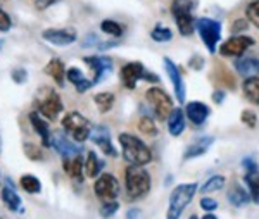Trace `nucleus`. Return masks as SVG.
<instances>
[{"mask_svg": "<svg viewBox=\"0 0 259 219\" xmlns=\"http://www.w3.org/2000/svg\"><path fill=\"white\" fill-rule=\"evenodd\" d=\"M11 76H12V79H14V83L23 85V83L28 79V73H26V69H14L11 73Z\"/></svg>", "mask_w": 259, "mask_h": 219, "instance_id": "nucleus-42", "label": "nucleus"}, {"mask_svg": "<svg viewBox=\"0 0 259 219\" xmlns=\"http://www.w3.org/2000/svg\"><path fill=\"white\" fill-rule=\"evenodd\" d=\"M124 187H126L130 199H140L145 193H149L150 187V174L144 169V166H128L124 171Z\"/></svg>", "mask_w": 259, "mask_h": 219, "instance_id": "nucleus-2", "label": "nucleus"}, {"mask_svg": "<svg viewBox=\"0 0 259 219\" xmlns=\"http://www.w3.org/2000/svg\"><path fill=\"white\" fill-rule=\"evenodd\" d=\"M62 102H61V97L56 94V92H49V95L45 97L44 100H40L38 104V112L47 119L54 121L57 116L62 112Z\"/></svg>", "mask_w": 259, "mask_h": 219, "instance_id": "nucleus-16", "label": "nucleus"}, {"mask_svg": "<svg viewBox=\"0 0 259 219\" xmlns=\"http://www.w3.org/2000/svg\"><path fill=\"white\" fill-rule=\"evenodd\" d=\"M144 74H145V67L142 62H128L121 67V73H119V78H121V83L128 88V90H133L137 86V83L140 79H144Z\"/></svg>", "mask_w": 259, "mask_h": 219, "instance_id": "nucleus-12", "label": "nucleus"}, {"mask_svg": "<svg viewBox=\"0 0 259 219\" xmlns=\"http://www.w3.org/2000/svg\"><path fill=\"white\" fill-rule=\"evenodd\" d=\"M225 183H227V180H225L223 174H214V176H211L209 180H206V183L202 185L200 192H202V193L218 192V190H221V188L225 187Z\"/></svg>", "mask_w": 259, "mask_h": 219, "instance_id": "nucleus-32", "label": "nucleus"}, {"mask_svg": "<svg viewBox=\"0 0 259 219\" xmlns=\"http://www.w3.org/2000/svg\"><path fill=\"white\" fill-rule=\"evenodd\" d=\"M140 216V210L139 209H130L126 214V219H137Z\"/></svg>", "mask_w": 259, "mask_h": 219, "instance_id": "nucleus-48", "label": "nucleus"}, {"mask_svg": "<svg viewBox=\"0 0 259 219\" xmlns=\"http://www.w3.org/2000/svg\"><path fill=\"white\" fill-rule=\"evenodd\" d=\"M197 193V183H183L178 185L169 195V204H168V214L166 219H180L185 210L187 205L190 204L192 199Z\"/></svg>", "mask_w": 259, "mask_h": 219, "instance_id": "nucleus-3", "label": "nucleus"}, {"mask_svg": "<svg viewBox=\"0 0 259 219\" xmlns=\"http://www.w3.org/2000/svg\"><path fill=\"white\" fill-rule=\"evenodd\" d=\"M0 150H2V145H0Z\"/></svg>", "mask_w": 259, "mask_h": 219, "instance_id": "nucleus-51", "label": "nucleus"}, {"mask_svg": "<svg viewBox=\"0 0 259 219\" xmlns=\"http://www.w3.org/2000/svg\"><path fill=\"white\" fill-rule=\"evenodd\" d=\"M66 78H68L69 83H73L78 92H87L89 88L94 86V81L87 79L85 74H83L78 67H69V69L66 71Z\"/></svg>", "mask_w": 259, "mask_h": 219, "instance_id": "nucleus-23", "label": "nucleus"}, {"mask_svg": "<svg viewBox=\"0 0 259 219\" xmlns=\"http://www.w3.org/2000/svg\"><path fill=\"white\" fill-rule=\"evenodd\" d=\"M41 36L56 47H68L78 38L76 31L73 28H49L41 33Z\"/></svg>", "mask_w": 259, "mask_h": 219, "instance_id": "nucleus-10", "label": "nucleus"}, {"mask_svg": "<svg viewBox=\"0 0 259 219\" xmlns=\"http://www.w3.org/2000/svg\"><path fill=\"white\" fill-rule=\"evenodd\" d=\"M214 143V138L212 137H200L197 138L195 142H192L189 147H187L185 154H183V159L189 161V159H195V157H200L207 152V149Z\"/></svg>", "mask_w": 259, "mask_h": 219, "instance_id": "nucleus-18", "label": "nucleus"}, {"mask_svg": "<svg viewBox=\"0 0 259 219\" xmlns=\"http://www.w3.org/2000/svg\"><path fill=\"white\" fill-rule=\"evenodd\" d=\"M30 121H31V124H33V129H35V132L40 135L44 147H50V128H49V124L45 123L44 119H41L40 112H31V114H30Z\"/></svg>", "mask_w": 259, "mask_h": 219, "instance_id": "nucleus-24", "label": "nucleus"}, {"mask_svg": "<svg viewBox=\"0 0 259 219\" xmlns=\"http://www.w3.org/2000/svg\"><path fill=\"white\" fill-rule=\"evenodd\" d=\"M24 154H26V157H30L31 161H41V159H44V152H41L36 145H33V143H26V145H24Z\"/></svg>", "mask_w": 259, "mask_h": 219, "instance_id": "nucleus-37", "label": "nucleus"}, {"mask_svg": "<svg viewBox=\"0 0 259 219\" xmlns=\"http://www.w3.org/2000/svg\"><path fill=\"white\" fill-rule=\"evenodd\" d=\"M242 164H244V169H245V171L256 169V161H254L252 157H245L244 161H242Z\"/></svg>", "mask_w": 259, "mask_h": 219, "instance_id": "nucleus-45", "label": "nucleus"}, {"mask_svg": "<svg viewBox=\"0 0 259 219\" xmlns=\"http://www.w3.org/2000/svg\"><path fill=\"white\" fill-rule=\"evenodd\" d=\"M99 43H100L99 36L97 35H92V33H90V35L87 36L85 40H83L81 45H83V47H94V45H95V47H99Z\"/></svg>", "mask_w": 259, "mask_h": 219, "instance_id": "nucleus-43", "label": "nucleus"}, {"mask_svg": "<svg viewBox=\"0 0 259 219\" xmlns=\"http://www.w3.org/2000/svg\"><path fill=\"white\" fill-rule=\"evenodd\" d=\"M168 132L171 137H180L185 132V112L180 107L173 109L171 114L168 116Z\"/></svg>", "mask_w": 259, "mask_h": 219, "instance_id": "nucleus-22", "label": "nucleus"}, {"mask_svg": "<svg viewBox=\"0 0 259 219\" xmlns=\"http://www.w3.org/2000/svg\"><path fill=\"white\" fill-rule=\"evenodd\" d=\"M11 26H12V21L9 18V14L0 7V31H9Z\"/></svg>", "mask_w": 259, "mask_h": 219, "instance_id": "nucleus-40", "label": "nucleus"}, {"mask_svg": "<svg viewBox=\"0 0 259 219\" xmlns=\"http://www.w3.org/2000/svg\"><path fill=\"white\" fill-rule=\"evenodd\" d=\"M85 64L90 66L92 73H94V85L102 79L104 74H109L111 69H112V59L111 57H106V56H92V57H85Z\"/></svg>", "mask_w": 259, "mask_h": 219, "instance_id": "nucleus-15", "label": "nucleus"}, {"mask_svg": "<svg viewBox=\"0 0 259 219\" xmlns=\"http://www.w3.org/2000/svg\"><path fill=\"white\" fill-rule=\"evenodd\" d=\"M245 16L250 24H254L256 28H259V0H252L245 9Z\"/></svg>", "mask_w": 259, "mask_h": 219, "instance_id": "nucleus-36", "label": "nucleus"}, {"mask_svg": "<svg viewBox=\"0 0 259 219\" xmlns=\"http://www.w3.org/2000/svg\"><path fill=\"white\" fill-rule=\"evenodd\" d=\"M50 147H54L56 152L59 154L62 159L73 157V155L80 154V147L74 145V143H71L68 140V137H66L62 132H54L52 135H50Z\"/></svg>", "mask_w": 259, "mask_h": 219, "instance_id": "nucleus-13", "label": "nucleus"}, {"mask_svg": "<svg viewBox=\"0 0 259 219\" xmlns=\"http://www.w3.org/2000/svg\"><path fill=\"white\" fill-rule=\"evenodd\" d=\"M150 38L154 41H157V43H166V41H169L173 38V31H171L169 28L157 24V26H154V29L150 31Z\"/></svg>", "mask_w": 259, "mask_h": 219, "instance_id": "nucleus-33", "label": "nucleus"}, {"mask_svg": "<svg viewBox=\"0 0 259 219\" xmlns=\"http://www.w3.org/2000/svg\"><path fill=\"white\" fill-rule=\"evenodd\" d=\"M62 167L68 172L73 180L76 181H83V169H85V162H83L81 155H73V157H66L64 162H62Z\"/></svg>", "mask_w": 259, "mask_h": 219, "instance_id": "nucleus-20", "label": "nucleus"}, {"mask_svg": "<svg viewBox=\"0 0 259 219\" xmlns=\"http://www.w3.org/2000/svg\"><path fill=\"white\" fill-rule=\"evenodd\" d=\"M245 183H247V187H249L250 199L259 204V169L257 167L252 171H247V174H245Z\"/></svg>", "mask_w": 259, "mask_h": 219, "instance_id": "nucleus-29", "label": "nucleus"}, {"mask_svg": "<svg viewBox=\"0 0 259 219\" xmlns=\"http://www.w3.org/2000/svg\"><path fill=\"white\" fill-rule=\"evenodd\" d=\"M227 199L233 207H244L250 202V193L245 188H242L239 183H233L227 193Z\"/></svg>", "mask_w": 259, "mask_h": 219, "instance_id": "nucleus-21", "label": "nucleus"}, {"mask_svg": "<svg viewBox=\"0 0 259 219\" xmlns=\"http://www.w3.org/2000/svg\"><path fill=\"white\" fill-rule=\"evenodd\" d=\"M223 97H225V94H223V92H214V94H212V100H214V102L216 104H221V102H223Z\"/></svg>", "mask_w": 259, "mask_h": 219, "instance_id": "nucleus-47", "label": "nucleus"}, {"mask_svg": "<svg viewBox=\"0 0 259 219\" xmlns=\"http://www.w3.org/2000/svg\"><path fill=\"white\" fill-rule=\"evenodd\" d=\"M235 69H237V73L242 74L244 78L259 76V59H256V57H237Z\"/></svg>", "mask_w": 259, "mask_h": 219, "instance_id": "nucleus-19", "label": "nucleus"}, {"mask_svg": "<svg viewBox=\"0 0 259 219\" xmlns=\"http://www.w3.org/2000/svg\"><path fill=\"white\" fill-rule=\"evenodd\" d=\"M45 73H47L49 76H52L54 81H56L59 86H64L66 67H64V64H62V61H59V59H52V61L45 66Z\"/></svg>", "mask_w": 259, "mask_h": 219, "instance_id": "nucleus-25", "label": "nucleus"}, {"mask_svg": "<svg viewBox=\"0 0 259 219\" xmlns=\"http://www.w3.org/2000/svg\"><path fill=\"white\" fill-rule=\"evenodd\" d=\"M195 29H197L200 40L209 50V54H214L218 50V43L221 41V23L211 18H199L195 19Z\"/></svg>", "mask_w": 259, "mask_h": 219, "instance_id": "nucleus-6", "label": "nucleus"}, {"mask_svg": "<svg viewBox=\"0 0 259 219\" xmlns=\"http://www.w3.org/2000/svg\"><path fill=\"white\" fill-rule=\"evenodd\" d=\"M100 29H102L104 33H107V35L111 36H121L124 31V28L121 26L119 23H116V21L112 19H104L102 23H100Z\"/></svg>", "mask_w": 259, "mask_h": 219, "instance_id": "nucleus-34", "label": "nucleus"}, {"mask_svg": "<svg viewBox=\"0 0 259 219\" xmlns=\"http://www.w3.org/2000/svg\"><path fill=\"white\" fill-rule=\"evenodd\" d=\"M139 129L144 135H149V137H154V135H157V126L156 123L152 121V117H149V116H144V117H140V121H139Z\"/></svg>", "mask_w": 259, "mask_h": 219, "instance_id": "nucleus-35", "label": "nucleus"}, {"mask_svg": "<svg viewBox=\"0 0 259 219\" xmlns=\"http://www.w3.org/2000/svg\"><path fill=\"white\" fill-rule=\"evenodd\" d=\"M147 102L150 104V107L154 109V112H156V116L159 117V119H168V116L171 114V111H173V100L169 99V95L166 94L162 88L159 86H152L147 90Z\"/></svg>", "mask_w": 259, "mask_h": 219, "instance_id": "nucleus-7", "label": "nucleus"}, {"mask_svg": "<svg viewBox=\"0 0 259 219\" xmlns=\"http://www.w3.org/2000/svg\"><path fill=\"white\" fill-rule=\"evenodd\" d=\"M194 6L195 4L192 0H173L171 2V14H173V19L182 36H190L195 29Z\"/></svg>", "mask_w": 259, "mask_h": 219, "instance_id": "nucleus-4", "label": "nucleus"}, {"mask_svg": "<svg viewBox=\"0 0 259 219\" xmlns=\"http://www.w3.org/2000/svg\"><path fill=\"white\" fill-rule=\"evenodd\" d=\"M94 188L97 197L104 202H112L119 195V181L116 180L114 174H109V172L100 174L95 181Z\"/></svg>", "mask_w": 259, "mask_h": 219, "instance_id": "nucleus-9", "label": "nucleus"}, {"mask_svg": "<svg viewBox=\"0 0 259 219\" xmlns=\"http://www.w3.org/2000/svg\"><path fill=\"white\" fill-rule=\"evenodd\" d=\"M209 114H211L209 105L204 104V102H197V100L189 102L185 107V116L189 117V121L194 126H202L206 123L207 117H209Z\"/></svg>", "mask_w": 259, "mask_h": 219, "instance_id": "nucleus-17", "label": "nucleus"}, {"mask_svg": "<svg viewBox=\"0 0 259 219\" xmlns=\"http://www.w3.org/2000/svg\"><path fill=\"white\" fill-rule=\"evenodd\" d=\"M242 90H244V95L247 97L250 102L259 105V78L257 76L245 78L244 85H242Z\"/></svg>", "mask_w": 259, "mask_h": 219, "instance_id": "nucleus-26", "label": "nucleus"}, {"mask_svg": "<svg viewBox=\"0 0 259 219\" xmlns=\"http://www.w3.org/2000/svg\"><path fill=\"white\" fill-rule=\"evenodd\" d=\"M164 69H166V74L168 78L171 79V85H173V90H175V95H177V100L180 104L185 102V97H187V88H185V83H183V76L180 73V69L177 67L173 61L169 57H164Z\"/></svg>", "mask_w": 259, "mask_h": 219, "instance_id": "nucleus-11", "label": "nucleus"}, {"mask_svg": "<svg viewBox=\"0 0 259 219\" xmlns=\"http://www.w3.org/2000/svg\"><path fill=\"white\" fill-rule=\"evenodd\" d=\"M90 138H92V142H94L95 145H97L106 155H109V157H116V155H118V152H116V149H114V145H112V142H111L109 129H107L106 126H100V124L94 126Z\"/></svg>", "mask_w": 259, "mask_h": 219, "instance_id": "nucleus-14", "label": "nucleus"}, {"mask_svg": "<svg viewBox=\"0 0 259 219\" xmlns=\"http://www.w3.org/2000/svg\"><path fill=\"white\" fill-rule=\"evenodd\" d=\"M0 49H2V43H0Z\"/></svg>", "mask_w": 259, "mask_h": 219, "instance_id": "nucleus-50", "label": "nucleus"}, {"mask_svg": "<svg viewBox=\"0 0 259 219\" xmlns=\"http://www.w3.org/2000/svg\"><path fill=\"white\" fill-rule=\"evenodd\" d=\"M240 121L244 124H247L249 128H256L257 126V116H256V112H252V111H242V114H240Z\"/></svg>", "mask_w": 259, "mask_h": 219, "instance_id": "nucleus-39", "label": "nucleus"}, {"mask_svg": "<svg viewBox=\"0 0 259 219\" xmlns=\"http://www.w3.org/2000/svg\"><path fill=\"white\" fill-rule=\"evenodd\" d=\"M200 207L204 210H207V212H212V210L218 209V202L214 199H209V197H202V199H200Z\"/></svg>", "mask_w": 259, "mask_h": 219, "instance_id": "nucleus-41", "label": "nucleus"}, {"mask_svg": "<svg viewBox=\"0 0 259 219\" xmlns=\"http://www.w3.org/2000/svg\"><path fill=\"white\" fill-rule=\"evenodd\" d=\"M118 140L121 149H123L124 161H128L133 166H145V164L152 161V152L140 138L133 137L130 133H121Z\"/></svg>", "mask_w": 259, "mask_h": 219, "instance_id": "nucleus-1", "label": "nucleus"}, {"mask_svg": "<svg viewBox=\"0 0 259 219\" xmlns=\"http://www.w3.org/2000/svg\"><path fill=\"white\" fill-rule=\"evenodd\" d=\"M247 29V21H245V19H240V21H237V23H235V28H233V29H235V31H240V29Z\"/></svg>", "mask_w": 259, "mask_h": 219, "instance_id": "nucleus-46", "label": "nucleus"}, {"mask_svg": "<svg viewBox=\"0 0 259 219\" xmlns=\"http://www.w3.org/2000/svg\"><path fill=\"white\" fill-rule=\"evenodd\" d=\"M118 207H119V204L118 202H104V205H102V209H100V216L102 217H112L116 212H118Z\"/></svg>", "mask_w": 259, "mask_h": 219, "instance_id": "nucleus-38", "label": "nucleus"}, {"mask_svg": "<svg viewBox=\"0 0 259 219\" xmlns=\"http://www.w3.org/2000/svg\"><path fill=\"white\" fill-rule=\"evenodd\" d=\"M0 219H2V217H0Z\"/></svg>", "mask_w": 259, "mask_h": 219, "instance_id": "nucleus-52", "label": "nucleus"}, {"mask_svg": "<svg viewBox=\"0 0 259 219\" xmlns=\"http://www.w3.org/2000/svg\"><path fill=\"white\" fill-rule=\"evenodd\" d=\"M19 185L21 188H23L26 193H31V195H35V193H40L41 190V183L40 180L36 178V176L33 174H23L19 180Z\"/></svg>", "mask_w": 259, "mask_h": 219, "instance_id": "nucleus-31", "label": "nucleus"}, {"mask_svg": "<svg viewBox=\"0 0 259 219\" xmlns=\"http://www.w3.org/2000/svg\"><path fill=\"white\" fill-rule=\"evenodd\" d=\"M202 219H218L216 216H212V214H206V216H204Z\"/></svg>", "mask_w": 259, "mask_h": 219, "instance_id": "nucleus-49", "label": "nucleus"}, {"mask_svg": "<svg viewBox=\"0 0 259 219\" xmlns=\"http://www.w3.org/2000/svg\"><path fill=\"white\" fill-rule=\"evenodd\" d=\"M254 45V38L245 35H235L230 36L228 40H225L220 45V56L223 57H242L245 54V50L250 49Z\"/></svg>", "mask_w": 259, "mask_h": 219, "instance_id": "nucleus-8", "label": "nucleus"}, {"mask_svg": "<svg viewBox=\"0 0 259 219\" xmlns=\"http://www.w3.org/2000/svg\"><path fill=\"white\" fill-rule=\"evenodd\" d=\"M2 200H4V204L7 205L11 210H19V207H21V199H19V195L16 193V190L12 188V183H9L7 187H4L2 188Z\"/></svg>", "mask_w": 259, "mask_h": 219, "instance_id": "nucleus-27", "label": "nucleus"}, {"mask_svg": "<svg viewBox=\"0 0 259 219\" xmlns=\"http://www.w3.org/2000/svg\"><path fill=\"white\" fill-rule=\"evenodd\" d=\"M94 102L99 107V111L102 114H106V112H109L112 109V105H114V95L111 92H100V94L94 97Z\"/></svg>", "mask_w": 259, "mask_h": 219, "instance_id": "nucleus-30", "label": "nucleus"}, {"mask_svg": "<svg viewBox=\"0 0 259 219\" xmlns=\"http://www.w3.org/2000/svg\"><path fill=\"white\" fill-rule=\"evenodd\" d=\"M56 2H59V0H35V7L38 11H45L47 7L54 6Z\"/></svg>", "mask_w": 259, "mask_h": 219, "instance_id": "nucleus-44", "label": "nucleus"}, {"mask_svg": "<svg viewBox=\"0 0 259 219\" xmlns=\"http://www.w3.org/2000/svg\"><path fill=\"white\" fill-rule=\"evenodd\" d=\"M62 128H64L66 133L71 135V138H73L74 142L83 143L85 140H89L90 138L94 126L90 124V121L87 119L83 114L73 111V112H68V114L64 116V119H62Z\"/></svg>", "mask_w": 259, "mask_h": 219, "instance_id": "nucleus-5", "label": "nucleus"}, {"mask_svg": "<svg viewBox=\"0 0 259 219\" xmlns=\"http://www.w3.org/2000/svg\"><path fill=\"white\" fill-rule=\"evenodd\" d=\"M102 161L97 157V154L92 150V152L87 154V159H85V174L89 178H97L100 169H102Z\"/></svg>", "mask_w": 259, "mask_h": 219, "instance_id": "nucleus-28", "label": "nucleus"}]
</instances>
